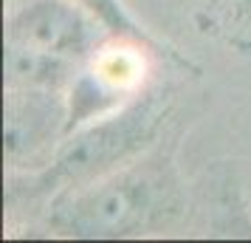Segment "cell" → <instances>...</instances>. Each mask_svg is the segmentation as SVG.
<instances>
[{"label": "cell", "mask_w": 251, "mask_h": 243, "mask_svg": "<svg viewBox=\"0 0 251 243\" xmlns=\"http://www.w3.org/2000/svg\"><path fill=\"white\" fill-rule=\"evenodd\" d=\"M79 62L48 51L6 43V88H46V91H68Z\"/></svg>", "instance_id": "obj_6"}, {"label": "cell", "mask_w": 251, "mask_h": 243, "mask_svg": "<svg viewBox=\"0 0 251 243\" xmlns=\"http://www.w3.org/2000/svg\"><path fill=\"white\" fill-rule=\"evenodd\" d=\"M172 116V96L164 88H147L130 105L110 116L68 133L51 162L25 175H12L9 201H51V198L93 184L96 178L113 173L141 153L155 147L167 133Z\"/></svg>", "instance_id": "obj_2"}, {"label": "cell", "mask_w": 251, "mask_h": 243, "mask_svg": "<svg viewBox=\"0 0 251 243\" xmlns=\"http://www.w3.org/2000/svg\"><path fill=\"white\" fill-rule=\"evenodd\" d=\"M203 37H215L237 51H251V0H206L195 12Z\"/></svg>", "instance_id": "obj_7"}, {"label": "cell", "mask_w": 251, "mask_h": 243, "mask_svg": "<svg viewBox=\"0 0 251 243\" xmlns=\"http://www.w3.org/2000/svg\"><path fill=\"white\" fill-rule=\"evenodd\" d=\"M3 153L12 175L43 170L68 136L65 93L46 88H6Z\"/></svg>", "instance_id": "obj_4"}, {"label": "cell", "mask_w": 251, "mask_h": 243, "mask_svg": "<svg viewBox=\"0 0 251 243\" xmlns=\"http://www.w3.org/2000/svg\"><path fill=\"white\" fill-rule=\"evenodd\" d=\"M164 57L155 46L136 37L107 34L93 48V54L71 80L65 91L68 108V133L91 125L102 116H110L130 105L138 93L147 91L152 74V57Z\"/></svg>", "instance_id": "obj_3"}, {"label": "cell", "mask_w": 251, "mask_h": 243, "mask_svg": "<svg viewBox=\"0 0 251 243\" xmlns=\"http://www.w3.org/2000/svg\"><path fill=\"white\" fill-rule=\"evenodd\" d=\"M186 215L175 144L164 139L93 184L71 189L46 204V226L54 238L119 241L172 232Z\"/></svg>", "instance_id": "obj_1"}, {"label": "cell", "mask_w": 251, "mask_h": 243, "mask_svg": "<svg viewBox=\"0 0 251 243\" xmlns=\"http://www.w3.org/2000/svg\"><path fill=\"white\" fill-rule=\"evenodd\" d=\"M76 3H79L82 9H88V12H91L93 17H96V20H99V23L110 31V34L144 40V43H150V46L158 48V51L170 59V62H178V65H183V68H195L189 57L178 54L175 48H170L164 40H158V37L150 31V28H144V26L138 23L136 17H133V12L125 6V0H76Z\"/></svg>", "instance_id": "obj_8"}, {"label": "cell", "mask_w": 251, "mask_h": 243, "mask_svg": "<svg viewBox=\"0 0 251 243\" xmlns=\"http://www.w3.org/2000/svg\"><path fill=\"white\" fill-rule=\"evenodd\" d=\"M110 34L76 0H23L6 20V43L85 62Z\"/></svg>", "instance_id": "obj_5"}]
</instances>
